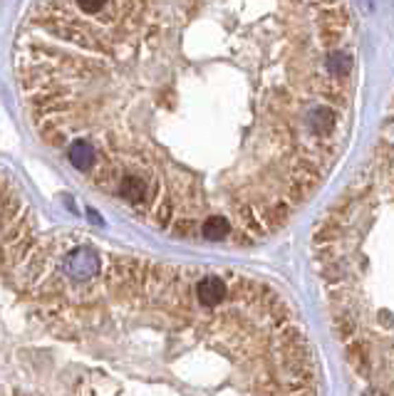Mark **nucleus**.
Returning a JSON list of instances; mask_svg holds the SVG:
<instances>
[{
	"label": "nucleus",
	"instance_id": "1",
	"mask_svg": "<svg viewBox=\"0 0 394 396\" xmlns=\"http://www.w3.org/2000/svg\"><path fill=\"white\" fill-rule=\"evenodd\" d=\"M343 5L35 3L13 72L84 186L178 240L253 243L337 156Z\"/></svg>",
	"mask_w": 394,
	"mask_h": 396
},
{
	"label": "nucleus",
	"instance_id": "2",
	"mask_svg": "<svg viewBox=\"0 0 394 396\" xmlns=\"http://www.w3.org/2000/svg\"><path fill=\"white\" fill-rule=\"evenodd\" d=\"M0 396H318V366L268 283L45 231L0 174Z\"/></svg>",
	"mask_w": 394,
	"mask_h": 396
}]
</instances>
